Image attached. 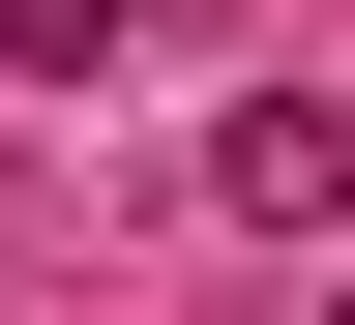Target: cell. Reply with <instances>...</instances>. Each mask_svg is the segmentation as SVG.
<instances>
[{
    "label": "cell",
    "instance_id": "1",
    "mask_svg": "<svg viewBox=\"0 0 355 325\" xmlns=\"http://www.w3.org/2000/svg\"><path fill=\"white\" fill-rule=\"evenodd\" d=\"M207 207H237V237H326L355 207V118L326 89H207Z\"/></svg>",
    "mask_w": 355,
    "mask_h": 325
},
{
    "label": "cell",
    "instance_id": "2",
    "mask_svg": "<svg viewBox=\"0 0 355 325\" xmlns=\"http://www.w3.org/2000/svg\"><path fill=\"white\" fill-rule=\"evenodd\" d=\"M0 60H60V89H89V60H119V0H0Z\"/></svg>",
    "mask_w": 355,
    "mask_h": 325
}]
</instances>
